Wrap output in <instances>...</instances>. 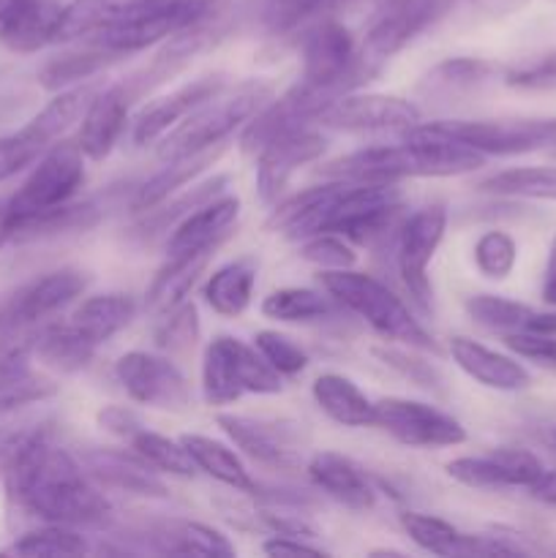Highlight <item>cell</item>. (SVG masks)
I'll return each mask as SVG.
<instances>
[{
	"label": "cell",
	"mask_w": 556,
	"mask_h": 558,
	"mask_svg": "<svg viewBox=\"0 0 556 558\" xmlns=\"http://www.w3.org/2000/svg\"><path fill=\"white\" fill-rule=\"evenodd\" d=\"M3 469L11 499L44 523L101 529L112 521L107 496L65 447L55 445L47 428L27 430L5 458Z\"/></svg>",
	"instance_id": "cell-1"
},
{
	"label": "cell",
	"mask_w": 556,
	"mask_h": 558,
	"mask_svg": "<svg viewBox=\"0 0 556 558\" xmlns=\"http://www.w3.org/2000/svg\"><path fill=\"white\" fill-rule=\"evenodd\" d=\"M403 191L387 180H336L330 185L305 189L273 210L267 227L305 240L311 234L333 232L349 243L368 245L385 238L401 218Z\"/></svg>",
	"instance_id": "cell-2"
},
{
	"label": "cell",
	"mask_w": 556,
	"mask_h": 558,
	"mask_svg": "<svg viewBox=\"0 0 556 558\" xmlns=\"http://www.w3.org/2000/svg\"><path fill=\"white\" fill-rule=\"evenodd\" d=\"M223 0H69L60 5L55 41H87L118 58L172 38L221 14Z\"/></svg>",
	"instance_id": "cell-3"
},
{
	"label": "cell",
	"mask_w": 556,
	"mask_h": 558,
	"mask_svg": "<svg viewBox=\"0 0 556 558\" xmlns=\"http://www.w3.org/2000/svg\"><path fill=\"white\" fill-rule=\"evenodd\" d=\"M485 163V156L434 123H414L407 129L401 145H374L347 153L322 167V174L333 180H387L403 178H456L474 172Z\"/></svg>",
	"instance_id": "cell-4"
},
{
	"label": "cell",
	"mask_w": 556,
	"mask_h": 558,
	"mask_svg": "<svg viewBox=\"0 0 556 558\" xmlns=\"http://www.w3.org/2000/svg\"><path fill=\"white\" fill-rule=\"evenodd\" d=\"M270 98L273 87L259 80L240 82L232 90H223L221 87V90L213 93L207 101H202L194 112L185 114L174 129H169L158 140V158L161 161H172V158L191 156V153L221 147Z\"/></svg>",
	"instance_id": "cell-5"
},
{
	"label": "cell",
	"mask_w": 556,
	"mask_h": 558,
	"mask_svg": "<svg viewBox=\"0 0 556 558\" xmlns=\"http://www.w3.org/2000/svg\"><path fill=\"white\" fill-rule=\"evenodd\" d=\"M319 281L338 300V305L358 314L385 341L414 347L420 352H436V343L428 330L414 319L403 300L374 276H365V272L349 267V270H322Z\"/></svg>",
	"instance_id": "cell-6"
},
{
	"label": "cell",
	"mask_w": 556,
	"mask_h": 558,
	"mask_svg": "<svg viewBox=\"0 0 556 558\" xmlns=\"http://www.w3.org/2000/svg\"><path fill=\"white\" fill-rule=\"evenodd\" d=\"M300 60H303L300 82L333 98L354 90L365 76L376 71V65L365 60L363 47L352 31L336 16L314 22L300 33Z\"/></svg>",
	"instance_id": "cell-7"
},
{
	"label": "cell",
	"mask_w": 556,
	"mask_h": 558,
	"mask_svg": "<svg viewBox=\"0 0 556 558\" xmlns=\"http://www.w3.org/2000/svg\"><path fill=\"white\" fill-rule=\"evenodd\" d=\"M283 390L281 374L240 338L218 336L207 343L202 357V398L207 407H227L251 396H278Z\"/></svg>",
	"instance_id": "cell-8"
},
{
	"label": "cell",
	"mask_w": 556,
	"mask_h": 558,
	"mask_svg": "<svg viewBox=\"0 0 556 558\" xmlns=\"http://www.w3.org/2000/svg\"><path fill=\"white\" fill-rule=\"evenodd\" d=\"M85 183V153L76 140H60L36 161L25 183L3 199L11 232H20L27 221L74 199Z\"/></svg>",
	"instance_id": "cell-9"
},
{
	"label": "cell",
	"mask_w": 556,
	"mask_h": 558,
	"mask_svg": "<svg viewBox=\"0 0 556 558\" xmlns=\"http://www.w3.org/2000/svg\"><path fill=\"white\" fill-rule=\"evenodd\" d=\"M96 90L98 87L90 82L58 90V96L41 112L33 114L20 131L0 136V183L33 167L55 142L63 140L80 123Z\"/></svg>",
	"instance_id": "cell-10"
},
{
	"label": "cell",
	"mask_w": 556,
	"mask_h": 558,
	"mask_svg": "<svg viewBox=\"0 0 556 558\" xmlns=\"http://www.w3.org/2000/svg\"><path fill=\"white\" fill-rule=\"evenodd\" d=\"M87 283H90L87 272L74 270V267H60V270L44 272V276L22 283L0 303V336L31 332L47 325L52 316L69 308L85 292Z\"/></svg>",
	"instance_id": "cell-11"
},
{
	"label": "cell",
	"mask_w": 556,
	"mask_h": 558,
	"mask_svg": "<svg viewBox=\"0 0 556 558\" xmlns=\"http://www.w3.org/2000/svg\"><path fill=\"white\" fill-rule=\"evenodd\" d=\"M434 125L483 156H523L556 147V118L439 120Z\"/></svg>",
	"instance_id": "cell-12"
},
{
	"label": "cell",
	"mask_w": 556,
	"mask_h": 558,
	"mask_svg": "<svg viewBox=\"0 0 556 558\" xmlns=\"http://www.w3.org/2000/svg\"><path fill=\"white\" fill-rule=\"evenodd\" d=\"M216 425L251 461L270 469H300L305 456L303 425L292 420L251 417V414H218Z\"/></svg>",
	"instance_id": "cell-13"
},
{
	"label": "cell",
	"mask_w": 556,
	"mask_h": 558,
	"mask_svg": "<svg viewBox=\"0 0 556 558\" xmlns=\"http://www.w3.org/2000/svg\"><path fill=\"white\" fill-rule=\"evenodd\" d=\"M447 229L445 205H425L407 218L398 229L396 262L398 276L407 287L409 298L420 311H431V281L428 265L439 251Z\"/></svg>",
	"instance_id": "cell-14"
},
{
	"label": "cell",
	"mask_w": 556,
	"mask_h": 558,
	"mask_svg": "<svg viewBox=\"0 0 556 558\" xmlns=\"http://www.w3.org/2000/svg\"><path fill=\"white\" fill-rule=\"evenodd\" d=\"M452 5V0H379L363 33V54L379 65L401 52L409 41L434 25Z\"/></svg>",
	"instance_id": "cell-15"
},
{
	"label": "cell",
	"mask_w": 556,
	"mask_h": 558,
	"mask_svg": "<svg viewBox=\"0 0 556 558\" xmlns=\"http://www.w3.org/2000/svg\"><path fill=\"white\" fill-rule=\"evenodd\" d=\"M374 428L407 447H458L467 441V428L452 414L409 398L374 401Z\"/></svg>",
	"instance_id": "cell-16"
},
{
	"label": "cell",
	"mask_w": 556,
	"mask_h": 558,
	"mask_svg": "<svg viewBox=\"0 0 556 558\" xmlns=\"http://www.w3.org/2000/svg\"><path fill=\"white\" fill-rule=\"evenodd\" d=\"M114 376L125 396L142 407L161 412H185L191 407V387L178 365L153 352H125L114 363Z\"/></svg>",
	"instance_id": "cell-17"
},
{
	"label": "cell",
	"mask_w": 556,
	"mask_h": 558,
	"mask_svg": "<svg viewBox=\"0 0 556 558\" xmlns=\"http://www.w3.org/2000/svg\"><path fill=\"white\" fill-rule=\"evenodd\" d=\"M420 123V109L412 101L385 93L349 90L322 109L316 125L336 131H387L412 129Z\"/></svg>",
	"instance_id": "cell-18"
},
{
	"label": "cell",
	"mask_w": 556,
	"mask_h": 558,
	"mask_svg": "<svg viewBox=\"0 0 556 558\" xmlns=\"http://www.w3.org/2000/svg\"><path fill=\"white\" fill-rule=\"evenodd\" d=\"M33 332L0 336V414L5 417L58 396V385L33 371Z\"/></svg>",
	"instance_id": "cell-19"
},
{
	"label": "cell",
	"mask_w": 556,
	"mask_h": 558,
	"mask_svg": "<svg viewBox=\"0 0 556 558\" xmlns=\"http://www.w3.org/2000/svg\"><path fill=\"white\" fill-rule=\"evenodd\" d=\"M447 474L456 483L478 490L529 488L543 474V463L534 452L521 447H499L488 456H463L447 463Z\"/></svg>",
	"instance_id": "cell-20"
},
{
	"label": "cell",
	"mask_w": 556,
	"mask_h": 558,
	"mask_svg": "<svg viewBox=\"0 0 556 558\" xmlns=\"http://www.w3.org/2000/svg\"><path fill=\"white\" fill-rule=\"evenodd\" d=\"M325 147L327 140L314 125L267 142L256 153V191H259L262 199L276 202L292 180V174L303 169L305 163L316 161L325 153Z\"/></svg>",
	"instance_id": "cell-21"
},
{
	"label": "cell",
	"mask_w": 556,
	"mask_h": 558,
	"mask_svg": "<svg viewBox=\"0 0 556 558\" xmlns=\"http://www.w3.org/2000/svg\"><path fill=\"white\" fill-rule=\"evenodd\" d=\"M240 218L238 196L221 194L207 205L196 207L194 213L174 223L172 234L167 238V256H189L207 254L216 248L223 238L234 229Z\"/></svg>",
	"instance_id": "cell-22"
},
{
	"label": "cell",
	"mask_w": 556,
	"mask_h": 558,
	"mask_svg": "<svg viewBox=\"0 0 556 558\" xmlns=\"http://www.w3.org/2000/svg\"><path fill=\"white\" fill-rule=\"evenodd\" d=\"M129 107L131 90L125 85H109L104 90H96L82 114L80 134H76V145L82 147L85 158L104 161L114 150L120 134L125 131Z\"/></svg>",
	"instance_id": "cell-23"
},
{
	"label": "cell",
	"mask_w": 556,
	"mask_h": 558,
	"mask_svg": "<svg viewBox=\"0 0 556 558\" xmlns=\"http://www.w3.org/2000/svg\"><path fill=\"white\" fill-rule=\"evenodd\" d=\"M221 87L223 82L218 80V76H202V80L185 82V85L174 87L167 96L150 101L134 118V129H131L134 145L145 147L158 142L169 129H174L185 114L194 112L202 101H207V98H210L213 93L221 90Z\"/></svg>",
	"instance_id": "cell-24"
},
{
	"label": "cell",
	"mask_w": 556,
	"mask_h": 558,
	"mask_svg": "<svg viewBox=\"0 0 556 558\" xmlns=\"http://www.w3.org/2000/svg\"><path fill=\"white\" fill-rule=\"evenodd\" d=\"M311 483L341 507L354 512H365L376 505V488L368 474L341 452H316L311 456L309 466Z\"/></svg>",
	"instance_id": "cell-25"
},
{
	"label": "cell",
	"mask_w": 556,
	"mask_h": 558,
	"mask_svg": "<svg viewBox=\"0 0 556 558\" xmlns=\"http://www.w3.org/2000/svg\"><path fill=\"white\" fill-rule=\"evenodd\" d=\"M450 354L452 360H456L458 368H461L469 379L488 387V390L518 392V390H527L529 381H532L529 371L523 368L516 357L494 352V349L483 347V343L472 341V338H463V336L452 338Z\"/></svg>",
	"instance_id": "cell-26"
},
{
	"label": "cell",
	"mask_w": 556,
	"mask_h": 558,
	"mask_svg": "<svg viewBox=\"0 0 556 558\" xmlns=\"http://www.w3.org/2000/svg\"><path fill=\"white\" fill-rule=\"evenodd\" d=\"M60 5L55 0H16L0 20V44L16 54H31L55 44Z\"/></svg>",
	"instance_id": "cell-27"
},
{
	"label": "cell",
	"mask_w": 556,
	"mask_h": 558,
	"mask_svg": "<svg viewBox=\"0 0 556 558\" xmlns=\"http://www.w3.org/2000/svg\"><path fill=\"white\" fill-rule=\"evenodd\" d=\"M85 466L90 469V477L114 490H123L131 496H147V499H167V485L158 480L156 469L140 456H125L114 450H93L87 452Z\"/></svg>",
	"instance_id": "cell-28"
},
{
	"label": "cell",
	"mask_w": 556,
	"mask_h": 558,
	"mask_svg": "<svg viewBox=\"0 0 556 558\" xmlns=\"http://www.w3.org/2000/svg\"><path fill=\"white\" fill-rule=\"evenodd\" d=\"M96 349V343L87 341L71 322H47L33 332V354L38 363L60 374H76L87 368Z\"/></svg>",
	"instance_id": "cell-29"
},
{
	"label": "cell",
	"mask_w": 556,
	"mask_h": 558,
	"mask_svg": "<svg viewBox=\"0 0 556 558\" xmlns=\"http://www.w3.org/2000/svg\"><path fill=\"white\" fill-rule=\"evenodd\" d=\"M314 401L333 423L343 428H374V401L341 374H322L314 379Z\"/></svg>",
	"instance_id": "cell-30"
},
{
	"label": "cell",
	"mask_w": 556,
	"mask_h": 558,
	"mask_svg": "<svg viewBox=\"0 0 556 558\" xmlns=\"http://www.w3.org/2000/svg\"><path fill=\"white\" fill-rule=\"evenodd\" d=\"M210 254L213 251H207V254L169 256L167 265L156 272V278H153V283L145 292L147 314L161 319L169 311L178 308L180 303H185V298H189V292L194 289V283L200 281V276L205 272Z\"/></svg>",
	"instance_id": "cell-31"
},
{
	"label": "cell",
	"mask_w": 556,
	"mask_h": 558,
	"mask_svg": "<svg viewBox=\"0 0 556 558\" xmlns=\"http://www.w3.org/2000/svg\"><path fill=\"white\" fill-rule=\"evenodd\" d=\"M180 441L189 450L191 461L200 472H205L207 477H213L216 483L227 485L234 494L256 496V483L249 474V469L243 466V461L238 458V452L229 450L223 441L210 439V436L202 434H185L180 436Z\"/></svg>",
	"instance_id": "cell-32"
},
{
	"label": "cell",
	"mask_w": 556,
	"mask_h": 558,
	"mask_svg": "<svg viewBox=\"0 0 556 558\" xmlns=\"http://www.w3.org/2000/svg\"><path fill=\"white\" fill-rule=\"evenodd\" d=\"M134 316L136 303L131 294H98V298H87L85 303L76 305L69 322L87 341L101 347L109 338L118 336L120 330H125Z\"/></svg>",
	"instance_id": "cell-33"
},
{
	"label": "cell",
	"mask_w": 556,
	"mask_h": 558,
	"mask_svg": "<svg viewBox=\"0 0 556 558\" xmlns=\"http://www.w3.org/2000/svg\"><path fill=\"white\" fill-rule=\"evenodd\" d=\"M254 287H256V262L238 259L218 267V270L207 278L202 294H205V303L210 305L213 314L234 319V316H243L245 308L251 305Z\"/></svg>",
	"instance_id": "cell-34"
},
{
	"label": "cell",
	"mask_w": 556,
	"mask_h": 558,
	"mask_svg": "<svg viewBox=\"0 0 556 558\" xmlns=\"http://www.w3.org/2000/svg\"><path fill=\"white\" fill-rule=\"evenodd\" d=\"M221 150H223V145L167 161V167H164L161 172H156L150 180H145V183L140 185V191H136V199H134L136 210L145 213V210H150V207L164 205V202H167L174 191H180L183 185L194 183V180L200 178V174L205 172V169L210 167L218 156H221Z\"/></svg>",
	"instance_id": "cell-35"
},
{
	"label": "cell",
	"mask_w": 556,
	"mask_h": 558,
	"mask_svg": "<svg viewBox=\"0 0 556 558\" xmlns=\"http://www.w3.org/2000/svg\"><path fill=\"white\" fill-rule=\"evenodd\" d=\"M349 3L354 0H262L259 22L270 36H298L314 22L336 16V11L347 9Z\"/></svg>",
	"instance_id": "cell-36"
},
{
	"label": "cell",
	"mask_w": 556,
	"mask_h": 558,
	"mask_svg": "<svg viewBox=\"0 0 556 558\" xmlns=\"http://www.w3.org/2000/svg\"><path fill=\"white\" fill-rule=\"evenodd\" d=\"M338 300L330 292H319V289L305 287H287L276 289L262 300V314L273 322H322L336 316Z\"/></svg>",
	"instance_id": "cell-37"
},
{
	"label": "cell",
	"mask_w": 556,
	"mask_h": 558,
	"mask_svg": "<svg viewBox=\"0 0 556 558\" xmlns=\"http://www.w3.org/2000/svg\"><path fill=\"white\" fill-rule=\"evenodd\" d=\"M112 60H118V54L98 47V44L87 41L82 49H74V52H65L47 60V63L41 65V71H38V82H41V87H47V90H65V87L82 85L85 80L96 76L98 71L107 69Z\"/></svg>",
	"instance_id": "cell-38"
},
{
	"label": "cell",
	"mask_w": 556,
	"mask_h": 558,
	"mask_svg": "<svg viewBox=\"0 0 556 558\" xmlns=\"http://www.w3.org/2000/svg\"><path fill=\"white\" fill-rule=\"evenodd\" d=\"M478 191L505 199L556 202V167L505 169L480 180Z\"/></svg>",
	"instance_id": "cell-39"
},
{
	"label": "cell",
	"mask_w": 556,
	"mask_h": 558,
	"mask_svg": "<svg viewBox=\"0 0 556 558\" xmlns=\"http://www.w3.org/2000/svg\"><path fill=\"white\" fill-rule=\"evenodd\" d=\"M227 185H229L227 174H216V178L205 180V183H196L194 189H189L183 196H178L172 205L167 207L158 205L161 210H156V207L145 210L147 216L142 218V223L136 229H140V234H145V238H153V234H161V232H172L174 223L183 221V218L189 216V213H194L196 207L207 205L210 199L221 196Z\"/></svg>",
	"instance_id": "cell-40"
},
{
	"label": "cell",
	"mask_w": 556,
	"mask_h": 558,
	"mask_svg": "<svg viewBox=\"0 0 556 558\" xmlns=\"http://www.w3.org/2000/svg\"><path fill=\"white\" fill-rule=\"evenodd\" d=\"M401 529L418 548L434 556H467V537L469 534L458 532L452 523L442 521L436 515L425 512H401Z\"/></svg>",
	"instance_id": "cell-41"
},
{
	"label": "cell",
	"mask_w": 556,
	"mask_h": 558,
	"mask_svg": "<svg viewBox=\"0 0 556 558\" xmlns=\"http://www.w3.org/2000/svg\"><path fill=\"white\" fill-rule=\"evenodd\" d=\"M469 319L480 325L483 330L499 332V336H510V332L527 330L529 319H532L534 308L516 303V300L496 298V294H474L463 303Z\"/></svg>",
	"instance_id": "cell-42"
},
{
	"label": "cell",
	"mask_w": 556,
	"mask_h": 558,
	"mask_svg": "<svg viewBox=\"0 0 556 558\" xmlns=\"http://www.w3.org/2000/svg\"><path fill=\"white\" fill-rule=\"evenodd\" d=\"M129 445L156 472L172 474V477H191L196 472L194 461H191L189 450H185V445L180 439H169V436L156 434V430L140 428L131 436Z\"/></svg>",
	"instance_id": "cell-43"
},
{
	"label": "cell",
	"mask_w": 556,
	"mask_h": 558,
	"mask_svg": "<svg viewBox=\"0 0 556 558\" xmlns=\"http://www.w3.org/2000/svg\"><path fill=\"white\" fill-rule=\"evenodd\" d=\"M499 65L488 63L480 58H450L445 63L434 65L431 74L425 76L428 87L434 93H445V96H456V93H469L483 87L485 82L494 80L499 74Z\"/></svg>",
	"instance_id": "cell-44"
},
{
	"label": "cell",
	"mask_w": 556,
	"mask_h": 558,
	"mask_svg": "<svg viewBox=\"0 0 556 558\" xmlns=\"http://www.w3.org/2000/svg\"><path fill=\"white\" fill-rule=\"evenodd\" d=\"M90 550L87 539L74 526L44 523L41 529L22 534L5 554L14 556H82Z\"/></svg>",
	"instance_id": "cell-45"
},
{
	"label": "cell",
	"mask_w": 556,
	"mask_h": 558,
	"mask_svg": "<svg viewBox=\"0 0 556 558\" xmlns=\"http://www.w3.org/2000/svg\"><path fill=\"white\" fill-rule=\"evenodd\" d=\"M96 221H98V210L93 202H65V205L55 207V210L27 221L25 227L16 232L14 240H36V238H49V234L82 232V229H90Z\"/></svg>",
	"instance_id": "cell-46"
},
{
	"label": "cell",
	"mask_w": 556,
	"mask_h": 558,
	"mask_svg": "<svg viewBox=\"0 0 556 558\" xmlns=\"http://www.w3.org/2000/svg\"><path fill=\"white\" fill-rule=\"evenodd\" d=\"M518 262V245L507 232L491 229L474 243V267L491 281H505Z\"/></svg>",
	"instance_id": "cell-47"
},
{
	"label": "cell",
	"mask_w": 556,
	"mask_h": 558,
	"mask_svg": "<svg viewBox=\"0 0 556 558\" xmlns=\"http://www.w3.org/2000/svg\"><path fill=\"white\" fill-rule=\"evenodd\" d=\"M172 554H200V556H234V545L205 523H174L169 526L167 548Z\"/></svg>",
	"instance_id": "cell-48"
},
{
	"label": "cell",
	"mask_w": 556,
	"mask_h": 558,
	"mask_svg": "<svg viewBox=\"0 0 556 558\" xmlns=\"http://www.w3.org/2000/svg\"><path fill=\"white\" fill-rule=\"evenodd\" d=\"M196 338H200V314H196V305L189 303V300L158 319L156 343L164 352H191L196 347Z\"/></svg>",
	"instance_id": "cell-49"
},
{
	"label": "cell",
	"mask_w": 556,
	"mask_h": 558,
	"mask_svg": "<svg viewBox=\"0 0 556 558\" xmlns=\"http://www.w3.org/2000/svg\"><path fill=\"white\" fill-rule=\"evenodd\" d=\"M418 352L420 349L403 347V343H398V347H376L374 349L376 357H379L387 368H392L396 374H401L403 379H409L412 385L423 387V390H439L442 387L439 368H436L434 363H428L425 357H420Z\"/></svg>",
	"instance_id": "cell-50"
},
{
	"label": "cell",
	"mask_w": 556,
	"mask_h": 558,
	"mask_svg": "<svg viewBox=\"0 0 556 558\" xmlns=\"http://www.w3.org/2000/svg\"><path fill=\"white\" fill-rule=\"evenodd\" d=\"M300 256L319 270H349L358 262L352 243L333 232H319L300 240Z\"/></svg>",
	"instance_id": "cell-51"
},
{
	"label": "cell",
	"mask_w": 556,
	"mask_h": 558,
	"mask_svg": "<svg viewBox=\"0 0 556 558\" xmlns=\"http://www.w3.org/2000/svg\"><path fill=\"white\" fill-rule=\"evenodd\" d=\"M254 347L259 349L262 357H265L281 376H298L309 368V354H305V349L300 347V343H294L289 336H281V332H256Z\"/></svg>",
	"instance_id": "cell-52"
},
{
	"label": "cell",
	"mask_w": 556,
	"mask_h": 558,
	"mask_svg": "<svg viewBox=\"0 0 556 558\" xmlns=\"http://www.w3.org/2000/svg\"><path fill=\"white\" fill-rule=\"evenodd\" d=\"M501 80H505L507 87H516V90H556V49H548V52L537 54V58L510 65V69L501 71Z\"/></svg>",
	"instance_id": "cell-53"
},
{
	"label": "cell",
	"mask_w": 556,
	"mask_h": 558,
	"mask_svg": "<svg viewBox=\"0 0 556 558\" xmlns=\"http://www.w3.org/2000/svg\"><path fill=\"white\" fill-rule=\"evenodd\" d=\"M505 347L523 360H534L556 368V336H540V332H510L505 336Z\"/></svg>",
	"instance_id": "cell-54"
},
{
	"label": "cell",
	"mask_w": 556,
	"mask_h": 558,
	"mask_svg": "<svg viewBox=\"0 0 556 558\" xmlns=\"http://www.w3.org/2000/svg\"><path fill=\"white\" fill-rule=\"evenodd\" d=\"M96 420H98V425H101V430H107V434H112V436H120V439H125V441H129L131 436L142 428L140 417H136L129 407H104L101 412H98Z\"/></svg>",
	"instance_id": "cell-55"
},
{
	"label": "cell",
	"mask_w": 556,
	"mask_h": 558,
	"mask_svg": "<svg viewBox=\"0 0 556 558\" xmlns=\"http://www.w3.org/2000/svg\"><path fill=\"white\" fill-rule=\"evenodd\" d=\"M262 550L270 556H287V554L325 556V550L316 548V545H311V543H305V537H292V534H273L270 539H265Z\"/></svg>",
	"instance_id": "cell-56"
},
{
	"label": "cell",
	"mask_w": 556,
	"mask_h": 558,
	"mask_svg": "<svg viewBox=\"0 0 556 558\" xmlns=\"http://www.w3.org/2000/svg\"><path fill=\"white\" fill-rule=\"evenodd\" d=\"M527 490L534 501H540V505L556 507V469L554 472L543 469V474H540V477L534 480Z\"/></svg>",
	"instance_id": "cell-57"
},
{
	"label": "cell",
	"mask_w": 556,
	"mask_h": 558,
	"mask_svg": "<svg viewBox=\"0 0 556 558\" xmlns=\"http://www.w3.org/2000/svg\"><path fill=\"white\" fill-rule=\"evenodd\" d=\"M543 300L548 305H556V234H554V243H551V251H548V265H545Z\"/></svg>",
	"instance_id": "cell-58"
},
{
	"label": "cell",
	"mask_w": 556,
	"mask_h": 558,
	"mask_svg": "<svg viewBox=\"0 0 556 558\" xmlns=\"http://www.w3.org/2000/svg\"><path fill=\"white\" fill-rule=\"evenodd\" d=\"M472 3L488 11V14H512V11L523 9L529 0H472Z\"/></svg>",
	"instance_id": "cell-59"
},
{
	"label": "cell",
	"mask_w": 556,
	"mask_h": 558,
	"mask_svg": "<svg viewBox=\"0 0 556 558\" xmlns=\"http://www.w3.org/2000/svg\"><path fill=\"white\" fill-rule=\"evenodd\" d=\"M9 240H14V232H11L9 227V218H5V205L0 202V248H3Z\"/></svg>",
	"instance_id": "cell-60"
},
{
	"label": "cell",
	"mask_w": 556,
	"mask_h": 558,
	"mask_svg": "<svg viewBox=\"0 0 556 558\" xmlns=\"http://www.w3.org/2000/svg\"><path fill=\"white\" fill-rule=\"evenodd\" d=\"M14 3H16V0H0V20H3V16L9 14V9H11V5H14Z\"/></svg>",
	"instance_id": "cell-61"
},
{
	"label": "cell",
	"mask_w": 556,
	"mask_h": 558,
	"mask_svg": "<svg viewBox=\"0 0 556 558\" xmlns=\"http://www.w3.org/2000/svg\"><path fill=\"white\" fill-rule=\"evenodd\" d=\"M551 447H554V452H556V430H554V434H551Z\"/></svg>",
	"instance_id": "cell-62"
}]
</instances>
